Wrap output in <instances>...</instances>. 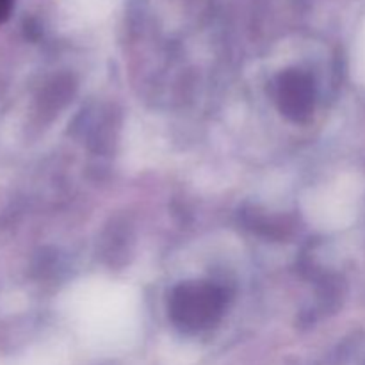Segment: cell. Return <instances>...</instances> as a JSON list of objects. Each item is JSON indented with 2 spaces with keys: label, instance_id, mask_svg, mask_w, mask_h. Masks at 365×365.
Masks as SVG:
<instances>
[{
  "label": "cell",
  "instance_id": "1",
  "mask_svg": "<svg viewBox=\"0 0 365 365\" xmlns=\"http://www.w3.org/2000/svg\"><path fill=\"white\" fill-rule=\"evenodd\" d=\"M225 292L210 282H185L170 296L168 312L175 327L187 334L209 330L223 317Z\"/></svg>",
  "mask_w": 365,
  "mask_h": 365
},
{
  "label": "cell",
  "instance_id": "2",
  "mask_svg": "<svg viewBox=\"0 0 365 365\" xmlns=\"http://www.w3.org/2000/svg\"><path fill=\"white\" fill-rule=\"evenodd\" d=\"M274 98L280 113L294 123H305L312 118L316 106L314 81L299 70H287L277 78Z\"/></svg>",
  "mask_w": 365,
  "mask_h": 365
},
{
  "label": "cell",
  "instance_id": "3",
  "mask_svg": "<svg viewBox=\"0 0 365 365\" xmlns=\"http://www.w3.org/2000/svg\"><path fill=\"white\" fill-rule=\"evenodd\" d=\"M13 4L14 0H0V24L7 20L11 9H13Z\"/></svg>",
  "mask_w": 365,
  "mask_h": 365
}]
</instances>
